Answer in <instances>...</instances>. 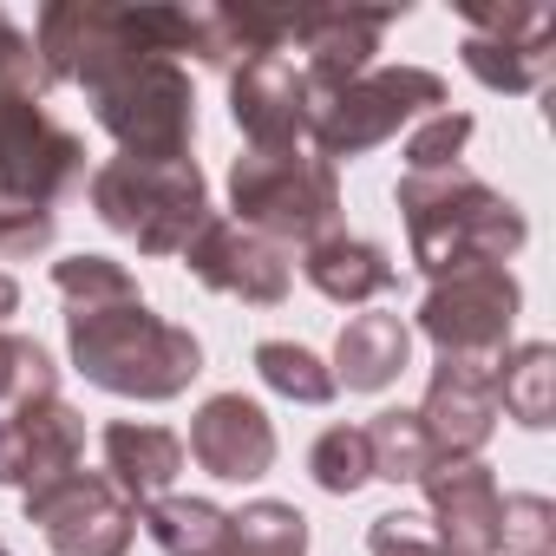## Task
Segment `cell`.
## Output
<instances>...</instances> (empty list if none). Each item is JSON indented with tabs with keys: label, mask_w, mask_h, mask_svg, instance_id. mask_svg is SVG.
Here are the masks:
<instances>
[{
	"label": "cell",
	"mask_w": 556,
	"mask_h": 556,
	"mask_svg": "<svg viewBox=\"0 0 556 556\" xmlns=\"http://www.w3.org/2000/svg\"><path fill=\"white\" fill-rule=\"evenodd\" d=\"M34 53L47 86H79L92 99V118L118 138V157H190L197 92L177 53L203 60V8L53 0L34 21Z\"/></svg>",
	"instance_id": "obj_1"
},
{
	"label": "cell",
	"mask_w": 556,
	"mask_h": 556,
	"mask_svg": "<svg viewBox=\"0 0 556 556\" xmlns=\"http://www.w3.org/2000/svg\"><path fill=\"white\" fill-rule=\"evenodd\" d=\"M393 203L406 216V249H413V262L432 275V282H445V275H458V268H504L530 242L523 210L504 190H491L484 177H471L465 164L426 170V177L406 170Z\"/></svg>",
	"instance_id": "obj_2"
},
{
	"label": "cell",
	"mask_w": 556,
	"mask_h": 556,
	"mask_svg": "<svg viewBox=\"0 0 556 556\" xmlns=\"http://www.w3.org/2000/svg\"><path fill=\"white\" fill-rule=\"evenodd\" d=\"M66 354L99 393H118V400H177L203 374V341L151 315L144 295L66 308Z\"/></svg>",
	"instance_id": "obj_3"
},
{
	"label": "cell",
	"mask_w": 556,
	"mask_h": 556,
	"mask_svg": "<svg viewBox=\"0 0 556 556\" xmlns=\"http://www.w3.org/2000/svg\"><path fill=\"white\" fill-rule=\"evenodd\" d=\"M86 197H92L99 223L118 229L125 242H138L144 255H184L190 236L210 223V184H203L197 157H170V164L105 157L86 177Z\"/></svg>",
	"instance_id": "obj_4"
},
{
	"label": "cell",
	"mask_w": 556,
	"mask_h": 556,
	"mask_svg": "<svg viewBox=\"0 0 556 556\" xmlns=\"http://www.w3.org/2000/svg\"><path fill=\"white\" fill-rule=\"evenodd\" d=\"M229 223L308 249L341 229V170L321 164L315 151H242L229 164Z\"/></svg>",
	"instance_id": "obj_5"
},
{
	"label": "cell",
	"mask_w": 556,
	"mask_h": 556,
	"mask_svg": "<svg viewBox=\"0 0 556 556\" xmlns=\"http://www.w3.org/2000/svg\"><path fill=\"white\" fill-rule=\"evenodd\" d=\"M445 105H452V92H445V79L432 66H374L315 112L308 138H315V157L341 170V164L380 151L387 138H400L406 125H419V118H432Z\"/></svg>",
	"instance_id": "obj_6"
},
{
	"label": "cell",
	"mask_w": 556,
	"mask_h": 556,
	"mask_svg": "<svg viewBox=\"0 0 556 556\" xmlns=\"http://www.w3.org/2000/svg\"><path fill=\"white\" fill-rule=\"evenodd\" d=\"M523 315V289L510 268H458L426 289L419 302V334L439 348V361L465 367H497L510 354V328Z\"/></svg>",
	"instance_id": "obj_7"
},
{
	"label": "cell",
	"mask_w": 556,
	"mask_h": 556,
	"mask_svg": "<svg viewBox=\"0 0 556 556\" xmlns=\"http://www.w3.org/2000/svg\"><path fill=\"white\" fill-rule=\"evenodd\" d=\"M79 177L86 144L34 92H0V197L21 210H53Z\"/></svg>",
	"instance_id": "obj_8"
},
{
	"label": "cell",
	"mask_w": 556,
	"mask_h": 556,
	"mask_svg": "<svg viewBox=\"0 0 556 556\" xmlns=\"http://www.w3.org/2000/svg\"><path fill=\"white\" fill-rule=\"evenodd\" d=\"M21 510L53 543V556H125L138 536V510L118 497L105 471H86V465L21 491Z\"/></svg>",
	"instance_id": "obj_9"
},
{
	"label": "cell",
	"mask_w": 556,
	"mask_h": 556,
	"mask_svg": "<svg viewBox=\"0 0 556 556\" xmlns=\"http://www.w3.org/2000/svg\"><path fill=\"white\" fill-rule=\"evenodd\" d=\"M471 34H465V73L491 92H510V99H530L549 86L556 73V14L549 8H471L465 14Z\"/></svg>",
	"instance_id": "obj_10"
},
{
	"label": "cell",
	"mask_w": 556,
	"mask_h": 556,
	"mask_svg": "<svg viewBox=\"0 0 556 556\" xmlns=\"http://www.w3.org/2000/svg\"><path fill=\"white\" fill-rule=\"evenodd\" d=\"M184 262H190V275H197L203 289L236 295V302H249V308H282L289 289H295L289 249L268 242V236H255V229H242V223H229V216H210V223L190 236Z\"/></svg>",
	"instance_id": "obj_11"
},
{
	"label": "cell",
	"mask_w": 556,
	"mask_h": 556,
	"mask_svg": "<svg viewBox=\"0 0 556 556\" xmlns=\"http://www.w3.org/2000/svg\"><path fill=\"white\" fill-rule=\"evenodd\" d=\"M393 21H406V8H295L289 47H302V79L315 92V112L341 86L374 73V53H380Z\"/></svg>",
	"instance_id": "obj_12"
},
{
	"label": "cell",
	"mask_w": 556,
	"mask_h": 556,
	"mask_svg": "<svg viewBox=\"0 0 556 556\" xmlns=\"http://www.w3.org/2000/svg\"><path fill=\"white\" fill-rule=\"evenodd\" d=\"M229 118L249 138V151H302L315 125V92L289 53H255L229 66Z\"/></svg>",
	"instance_id": "obj_13"
},
{
	"label": "cell",
	"mask_w": 556,
	"mask_h": 556,
	"mask_svg": "<svg viewBox=\"0 0 556 556\" xmlns=\"http://www.w3.org/2000/svg\"><path fill=\"white\" fill-rule=\"evenodd\" d=\"M86 458V413L66 406L60 393L0 406V484L34 491Z\"/></svg>",
	"instance_id": "obj_14"
},
{
	"label": "cell",
	"mask_w": 556,
	"mask_h": 556,
	"mask_svg": "<svg viewBox=\"0 0 556 556\" xmlns=\"http://www.w3.org/2000/svg\"><path fill=\"white\" fill-rule=\"evenodd\" d=\"M426 530L445 556H497V478L484 458H439L426 478Z\"/></svg>",
	"instance_id": "obj_15"
},
{
	"label": "cell",
	"mask_w": 556,
	"mask_h": 556,
	"mask_svg": "<svg viewBox=\"0 0 556 556\" xmlns=\"http://www.w3.org/2000/svg\"><path fill=\"white\" fill-rule=\"evenodd\" d=\"M184 452L223 484H255L275 465V419L249 393H210L190 413V445Z\"/></svg>",
	"instance_id": "obj_16"
},
{
	"label": "cell",
	"mask_w": 556,
	"mask_h": 556,
	"mask_svg": "<svg viewBox=\"0 0 556 556\" xmlns=\"http://www.w3.org/2000/svg\"><path fill=\"white\" fill-rule=\"evenodd\" d=\"M439 458H478L497 432V367L439 361L426 380V400L413 406Z\"/></svg>",
	"instance_id": "obj_17"
},
{
	"label": "cell",
	"mask_w": 556,
	"mask_h": 556,
	"mask_svg": "<svg viewBox=\"0 0 556 556\" xmlns=\"http://www.w3.org/2000/svg\"><path fill=\"white\" fill-rule=\"evenodd\" d=\"M99 452H105V478L118 484V497L131 510L151 497H170V484L184 471V439L170 426H144V419H112L99 432Z\"/></svg>",
	"instance_id": "obj_18"
},
{
	"label": "cell",
	"mask_w": 556,
	"mask_h": 556,
	"mask_svg": "<svg viewBox=\"0 0 556 556\" xmlns=\"http://www.w3.org/2000/svg\"><path fill=\"white\" fill-rule=\"evenodd\" d=\"M302 275H308V289H321V295L341 302V308L380 302V295L400 282L393 255H387L380 242H367V236H348V229L308 242V249H302Z\"/></svg>",
	"instance_id": "obj_19"
},
{
	"label": "cell",
	"mask_w": 556,
	"mask_h": 556,
	"mask_svg": "<svg viewBox=\"0 0 556 556\" xmlns=\"http://www.w3.org/2000/svg\"><path fill=\"white\" fill-rule=\"evenodd\" d=\"M413 367V328L387 308H367L334 341V387L348 393H387Z\"/></svg>",
	"instance_id": "obj_20"
},
{
	"label": "cell",
	"mask_w": 556,
	"mask_h": 556,
	"mask_svg": "<svg viewBox=\"0 0 556 556\" xmlns=\"http://www.w3.org/2000/svg\"><path fill=\"white\" fill-rule=\"evenodd\" d=\"M497 413H510L530 432L556 426V348L549 341H523L497 361Z\"/></svg>",
	"instance_id": "obj_21"
},
{
	"label": "cell",
	"mask_w": 556,
	"mask_h": 556,
	"mask_svg": "<svg viewBox=\"0 0 556 556\" xmlns=\"http://www.w3.org/2000/svg\"><path fill=\"white\" fill-rule=\"evenodd\" d=\"M223 523H229V510L210 504V497H151V504H138V530L164 556H216Z\"/></svg>",
	"instance_id": "obj_22"
},
{
	"label": "cell",
	"mask_w": 556,
	"mask_h": 556,
	"mask_svg": "<svg viewBox=\"0 0 556 556\" xmlns=\"http://www.w3.org/2000/svg\"><path fill=\"white\" fill-rule=\"evenodd\" d=\"M216 556H308V517L282 497H255L229 510Z\"/></svg>",
	"instance_id": "obj_23"
},
{
	"label": "cell",
	"mask_w": 556,
	"mask_h": 556,
	"mask_svg": "<svg viewBox=\"0 0 556 556\" xmlns=\"http://www.w3.org/2000/svg\"><path fill=\"white\" fill-rule=\"evenodd\" d=\"M367 452H374V478H387V484H419L439 465L419 413H406V406H387L367 419Z\"/></svg>",
	"instance_id": "obj_24"
},
{
	"label": "cell",
	"mask_w": 556,
	"mask_h": 556,
	"mask_svg": "<svg viewBox=\"0 0 556 556\" xmlns=\"http://www.w3.org/2000/svg\"><path fill=\"white\" fill-rule=\"evenodd\" d=\"M255 374H262V387H275L295 406H328L341 393L334 367L315 348H302V341H255Z\"/></svg>",
	"instance_id": "obj_25"
},
{
	"label": "cell",
	"mask_w": 556,
	"mask_h": 556,
	"mask_svg": "<svg viewBox=\"0 0 556 556\" xmlns=\"http://www.w3.org/2000/svg\"><path fill=\"white\" fill-rule=\"evenodd\" d=\"M308 471L328 497H354L361 484H374V452H367V426H328L308 445Z\"/></svg>",
	"instance_id": "obj_26"
},
{
	"label": "cell",
	"mask_w": 556,
	"mask_h": 556,
	"mask_svg": "<svg viewBox=\"0 0 556 556\" xmlns=\"http://www.w3.org/2000/svg\"><path fill=\"white\" fill-rule=\"evenodd\" d=\"M53 289L66 295V308H99V302H131L138 282L131 268L112 255H60L53 262Z\"/></svg>",
	"instance_id": "obj_27"
},
{
	"label": "cell",
	"mask_w": 556,
	"mask_h": 556,
	"mask_svg": "<svg viewBox=\"0 0 556 556\" xmlns=\"http://www.w3.org/2000/svg\"><path fill=\"white\" fill-rule=\"evenodd\" d=\"M40 393H60V367H53V354H47L34 334L0 328V406L40 400Z\"/></svg>",
	"instance_id": "obj_28"
},
{
	"label": "cell",
	"mask_w": 556,
	"mask_h": 556,
	"mask_svg": "<svg viewBox=\"0 0 556 556\" xmlns=\"http://www.w3.org/2000/svg\"><path fill=\"white\" fill-rule=\"evenodd\" d=\"M497 549H510V556H549L556 549V504L543 491H510L497 504Z\"/></svg>",
	"instance_id": "obj_29"
},
{
	"label": "cell",
	"mask_w": 556,
	"mask_h": 556,
	"mask_svg": "<svg viewBox=\"0 0 556 556\" xmlns=\"http://www.w3.org/2000/svg\"><path fill=\"white\" fill-rule=\"evenodd\" d=\"M471 112H432V118H419L413 131H406V170H452L458 157H465V144H471Z\"/></svg>",
	"instance_id": "obj_30"
},
{
	"label": "cell",
	"mask_w": 556,
	"mask_h": 556,
	"mask_svg": "<svg viewBox=\"0 0 556 556\" xmlns=\"http://www.w3.org/2000/svg\"><path fill=\"white\" fill-rule=\"evenodd\" d=\"M53 236H60V216L53 210H21V203L0 197V255H8V262L53 249Z\"/></svg>",
	"instance_id": "obj_31"
},
{
	"label": "cell",
	"mask_w": 556,
	"mask_h": 556,
	"mask_svg": "<svg viewBox=\"0 0 556 556\" xmlns=\"http://www.w3.org/2000/svg\"><path fill=\"white\" fill-rule=\"evenodd\" d=\"M367 549H374V556H445V549L432 543L426 517H413V510H387V517H374Z\"/></svg>",
	"instance_id": "obj_32"
},
{
	"label": "cell",
	"mask_w": 556,
	"mask_h": 556,
	"mask_svg": "<svg viewBox=\"0 0 556 556\" xmlns=\"http://www.w3.org/2000/svg\"><path fill=\"white\" fill-rule=\"evenodd\" d=\"M21 308V282H14V275L8 268H0V328H8V315Z\"/></svg>",
	"instance_id": "obj_33"
},
{
	"label": "cell",
	"mask_w": 556,
	"mask_h": 556,
	"mask_svg": "<svg viewBox=\"0 0 556 556\" xmlns=\"http://www.w3.org/2000/svg\"><path fill=\"white\" fill-rule=\"evenodd\" d=\"M0 556H8V543H0Z\"/></svg>",
	"instance_id": "obj_34"
}]
</instances>
